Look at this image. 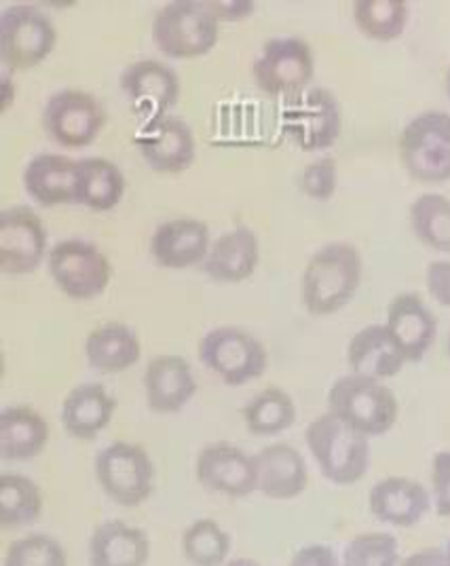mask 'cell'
<instances>
[{"label":"cell","instance_id":"cell-1","mask_svg":"<svg viewBox=\"0 0 450 566\" xmlns=\"http://www.w3.org/2000/svg\"><path fill=\"white\" fill-rule=\"evenodd\" d=\"M364 260L356 245L332 241L322 245L301 277L303 305L315 317H328L347 307L359 290Z\"/></svg>","mask_w":450,"mask_h":566},{"label":"cell","instance_id":"cell-2","mask_svg":"<svg viewBox=\"0 0 450 566\" xmlns=\"http://www.w3.org/2000/svg\"><path fill=\"white\" fill-rule=\"evenodd\" d=\"M328 412L370 440L394 429L400 417V403L383 380L349 373L332 382Z\"/></svg>","mask_w":450,"mask_h":566},{"label":"cell","instance_id":"cell-3","mask_svg":"<svg viewBox=\"0 0 450 566\" xmlns=\"http://www.w3.org/2000/svg\"><path fill=\"white\" fill-rule=\"evenodd\" d=\"M308 452L322 475L336 486L357 484L370 468V440L324 412L305 431Z\"/></svg>","mask_w":450,"mask_h":566},{"label":"cell","instance_id":"cell-4","mask_svg":"<svg viewBox=\"0 0 450 566\" xmlns=\"http://www.w3.org/2000/svg\"><path fill=\"white\" fill-rule=\"evenodd\" d=\"M220 39V22L206 2L174 0L161 7L153 22V41L169 60L208 55Z\"/></svg>","mask_w":450,"mask_h":566},{"label":"cell","instance_id":"cell-5","mask_svg":"<svg viewBox=\"0 0 450 566\" xmlns=\"http://www.w3.org/2000/svg\"><path fill=\"white\" fill-rule=\"evenodd\" d=\"M398 155L406 174L421 185L450 180V115L426 111L404 125Z\"/></svg>","mask_w":450,"mask_h":566},{"label":"cell","instance_id":"cell-6","mask_svg":"<svg viewBox=\"0 0 450 566\" xmlns=\"http://www.w3.org/2000/svg\"><path fill=\"white\" fill-rule=\"evenodd\" d=\"M57 45V30L34 4H11L0 15V60L9 72L41 66Z\"/></svg>","mask_w":450,"mask_h":566},{"label":"cell","instance_id":"cell-7","mask_svg":"<svg viewBox=\"0 0 450 566\" xmlns=\"http://www.w3.org/2000/svg\"><path fill=\"white\" fill-rule=\"evenodd\" d=\"M254 83L269 97L294 99L311 90L315 74V55L305 39L275 36L262 45L252 66Z\"/></svg>","mask_w":450,"mask_h":566},{"label":"cell","instance_id":"cell-8","mask_svg":"<svg viewBox=\"0 0 450 566\" xmlns=\"http://www.w3.org/2000/svg\"><path fill=\"white\" fill-rule=\"evenodd\" d=\"M48 271L62 294L72 301H92L102 296L113 280L108 256L83 239H64L51 245Z\"/></svg>","mask_w":450,"mask_h":566},{"label":"cell","instance_id":"cell-9","mask_svg":"<svg viewBox=\"0 0 450 566\" xmlns=\"http://www.w3.org/2000/svg\"><path fill=\"white\" fill-rule=\"evenodd\" d=\"M155 465L140 444L113 442L95 457V480L123 507L143 505L155 491Z\"/></svg>","mask_w":450,"mask_h":566},{"label":"cell","instance_id":"cell-10","mask_svg":"<svg viewBox=\"0 0 450 566\" xmlns=\"http://www.w3.org/2000/svg\"><path fill=\"white\" fill-rule=\"evenodd\" d=\"M199 359L229 387H241L264 375L269 354L261 340L243 328L220 326L199 343Z\"/></svg>","mask_w":450,"mask_h":566},{"label":"cell","instance_id":"cell-11","mask_svg":"<svg viewBox=\"0 0 450 566\" xmlns=\"http://www.w3.org/2000/svg\"><path fill=\"white\" fill-rule=\"evenodd\" d=\"M284 132L305 153L331 148L343 132V111L336 95L326 87H311L290 99L285 106Z\"/></svg>","mask_w":450,"mask_h":566},{"label":"cell","instance_id":"cell-12","mask_svg":"<svg viewBox=\"0 0 450 566\" xmlns=\"http://www.w3.org/2000/svg\"><path fill=\"white\" fill-rule=\"evenodd\" d=\"M106 111L97 97L83 90H62L43 108V127L51 140L64 148H85L102 134Z\"/></svg>","mask_w":450,"mask_h":566},{"label":"cell","instance_id":"cell-13","mask_svg":"<svg viewBox=\"0 0 450 566\" xmlns=\"http://www.w3.org/2000/svg\"><path fill=\"white\" fill-rule=\"evenodd\" d=\"M48 256V229L28 206H13L0 213V271L28 275Z\"/></svg>","mask_w":450,"mask_h":566},{"label":"cell","instance_id":"cell-14","mask_svg":"<svg viewBox=\"0 0 450 566\" xmlns=\"http://www.w3.org/2000/svg\"><path fill=\"white\" fill-rule=\"evenodd\" d=\"M195 475L201 486L233 499L259 491L254 457L231 442H213L199 450Z\"/></svg>","mask_w":450,"mask_h":566},{"label":"cell","instance_id":"cell-15","mask_svg":"<svg viewBox=\"0 0 450 566\" xmlns=\"http://www.w3.org/2000/svg\"><path fill=\"white\" fill-rule=\"evenodd\" d=\"M136 146L146 166L157 174H180L189 169L197 153L189 123L171 115L148 120L136 136Z\"/></svg>","mask_w":450,"mask_h":566},{"label":"cell","instance_id":"cell-16","mask_svg":"<svg viewBox=\"0 0 450 566\" xmlns=\"http://www.w3.org/2000/svg\"><path fill=\"white\" fill-rule=\"evenodd\" d=\"M121 87L134 108L153 118L166 117L180 97V78L159 60H138L121 74Z\"/></svg>","mask_w":450,"mask_h":566},{"label":"cell","instance_id":"cell-17","mask_svg":"<svg viewBox=\"0 0 450 566\" xmlns=\"http://www.w3.org/2000/svg\"><path fill=\"white\" fill-rule=\"evenodd\" d=\"M385 326L408 364L421 361L438 334V319L433 311L415 292H402L391 298L387 305Z\"/></svg>","mask_w":450,"mask_h":566},{"label":"cell","instance_id":"cell-18","mask_svg":"<svg viewBox=\"0 0 450 566\" xmlns=\"http://www.w3.org/2000/svg\"><path fill=\"white\" fill-rule=\"evenodd\" d=\"M431 503L426 486L406 475L383 478L368 493L370 514L396 528L417 526L431 510Z\"/></svg>","mask_w":450,"mask_h":566},{"label":"cell","instance_id":"cell-19","mask_svg":"<svg viewBox=\"0 0 450 566\" xmlns=\"http://www.w3.org/2000/svg\"><path fill=\"white\" fill-rule=\"evenodd\" d=\"M146 403L157 415H176L197 394L192 366L182 355H159L144 370Z\"/></svg>","mask_w":450,"mask_h":566},{"label":"cell","instance_id":"cell-20","mask_svg":"<svg viewBox=\"0 0 450 566\" xmlns=\"http://www.w3.org/2000/svg\"><path fill=\"white\" fill-rule=\"evenodd\" d=\"M212 248L210 229L197 218H174L157 227L150 239V254L164 269H189L203 264Z\"/></svg>","mask_w":450,"mask_h":566},{"label":"cell","instance_id":"cell-21","mask_svg":"<svg viewBox=\"0 0 450 566\" xmlns=\"http://www.w3.org/2000/svg\"><path fill=\"white\" fill-rule=\"evenodd\" d=\"M259 493L273 501H290L308 486V468L303 452L287 442H275L254 454Z\"/></svg>","mask_w":450,"mask_h":566},{"label":"cell","instance_id":"cell-22","mask_svg":"<svg viewBox=\"0 0 450 566\" xmlns=\"http://www.w3.org/2000/svg\"><path fill=\"white\" fill-rule=\"evenodd\" d=\"M347 364L352 375L387 380L398 377L408 361L387 326L370 324L352 336L347 345Z\"/></svg>","mask_w":450,"mask_h":566},{"label":"cell","instance_id":"cell-23","mask_svg":"<svg viewBox=\"0 0 450 566\" xmlns=\"http://www.w3.org/2000/svg\"><path fill=\"white\" fill-rule=\"evenodd\" d=\"M261 262L259 237L248 229L238 227L224 235L213 239L212 248L203 260L206 275L218 283H241L250 280Z\"/></svg>","mask_w":450,"mask_h":566},{"label":"cell","instance_id":"cell-24","mask_svg":"<svg viewBox=\"0 0 450 566\" xmlns=\"http://www.w3.org/2000/svg\"><path fill=\"white\" fill-rule=\"evenodd\" d=\"M79 161L66 155L43 153L24 169V189L39 206L55 208L76 203Z\"/></svg>","mask_w":450,"mask_h":566},{"label":"cell","instance_id":"cell-25","mask_svg":"<svg viewBox=\"0 0 450 566\" xmlns=\"http://www.w3.org/2000/svg\"><path fill=\"white\" fill-rule=\"evenodd\" d=\"M117 400L102 382H83L62 403V424L76 440H94L115 417Z\"/></svg>","mask_w":450,"mask_h":566},{"label":"cell","instance_id":"cell-26","mask_svg":"<svg viewBox=\"0 0 450 566\" xmlns=\"http://www.w3.org/2000/svg\"><path fill=\"white\" fill-rule=\"evenodd\" d=\"M150 539L143 528L121 520L100 524L90 539L92 566H146Z\"/></svg>","mask_w":450,"mask_h":566},{"label":"cell","instance_id":"cell-27","mask_svg":"<svg viewBox=\"0 0 450 566\" xmlns=\"http://www.w3.org/2000/svg\"><path fill=\"white\" fill-rule=\"evenodd\" d=\"M90 366L104 375H119L143 357V343L136 331L121 322H108L90 332L85 340Z\"/></svg>","mask_w":450,"mask_h":566},{"label":"cell","instance_id":"cell-28","mask_svg":"<svg viewBox=\"0 0 450 566\" xmlns=\"http://www.w3.org/2000/svg\"><path fill=\"white\" fill-rule=\"evenodd\" d=\"M49 442L45 417L30 406H9L0 412V457L4 461H30Z\"/></svg>","mask_w":450,"mask_h":566},{"label":"cell","instance_id":"cell-29","mask_svg":"<svg viewBox=\"0 0 450 566\" xmlns=\"http://www.w3.org/2000/svg\"><path fill=\"white\" fill-rule=\"evenodd\" d=\"M125 195V176L117 164L104 157L79 159L76 203L94 212H111Z\"/></svg>","mask_w":450,"mask_h":566},{"label":"cell","instance_id":"cell-30","mask_svg":"<svg viewBox=\"0 0 450 566\" xmlns=\"http://www.w3.org/2000/svg\"><path fill=\"white\" fill-rule=\"evenodd\" d=\"M296 421V403L280 387H266L245 403L243 423L252 436L269 438L290 429Z\"/></svg>","mask_w":450,"mask_h":566},{"label":"cell","instance_id":"cell-31","mask_svg":"<svg viewBox=\"0 0 450 566\" xmlns=\"http://www.w3.org/2000/svg\"><path fill=\"white\" fill-rule=\"evenodd\" d=\"M410 229L433 252L450 254V199L438 192H426L410 203Z\"/></svg>","mask_w":450,"mask_h":566},{"label":"cell","instance_id":"cell-32","mask_svg":"<svg viewBox=\"0 0 450 566\" xmlns=\"http://www.w3.org/2000/svg\"><path fill=\"white\" fill-rule=\"evenodd\" d=\"M43 493L34 480L22 473L0 475V524L25 526L41 518Z\"/></svg>","mask_w":450,"mask_h":566},{"label":"cell","instance_id":"cell-33","mask_svg":"<svg viewBox=\"0 0 450 566\" xmlns=\"http://www.w3.org/2000/svg\"><path fill=\"white\" fill-rule=\"evenodd\" d=\"M357 30L377 43H394L408 24V2L404 0H357L354 2Z\"/></svg>","mask_w":450,"mask_h":566},{"label":"cell","instance_id":"cell-34","mask_svg":"<svg viewBox=\"0 0 450 566\" xmlns=\"http://www.w3.org/2000/svg\"><path fill=\"white\" fill-rule=\"evenodd\" d=\"M180 549L189 565H227L231 554V535L216 520H195L182 533Z\"/></svg>","mask_w":450,"mask_h":566},{"label":"cell","instance_id":"cell-35","mask_svg":"<svg viewBox=\"0 0 450 566\" xmlns=\"http://www.w3.org/2000/svg\"><path fill=\"white\" fill-rule=\"evenodd\" d=\"M400 543L391 533H362L345 545L343 566H400Z\"/></svg>","mask_w":450,"mask_h":566},{"label":"cell","instance_id":"cell-36","mask_svg":"<svg viewBox=\"0 0 450 566\" xmlns=\"http://www.w3.org/2000/svg\"><path fill=\"white\" fill-rule=\"evenodd\" d=\"M4 566H69L62 543L43 533L25 535L9 545Z\"/></svg>","mask_w":450,"mask_h":566},{"label":"cell","instance_id":"cell-37","mask_svg":"<svg viewBox=\"0 0 450 566\" xmlns=\"http://www.w3.org/2000/svg\"><path fill=\"white\" fill-rule=\"evenodd\" d=\"M299 189L313 201H328L338 189V167L332 157L308 164L299 176Z\"/></svg>","mask_w":450,"mask_h":566},{"label":"cell","instance_id":"cell-38","mask_svg":"<svg viewBox=\"0 0 450 566\" xmlns=\"http://www.w3.org/2000/svg\"><path fill=\"white\" fill-rule=\"evenodd\" d=\"M431 501L440 518H450V450H440L431 459Z\"/></svg>","mask_w":450,"mask_h":566},{"label":"cell","instance_id":"cell-39","mask_svg":"<svg viewBox=\"0 0 450 566\" xmlns=\"http://www.w3.org/2000/svg\"><path fill=\"white\" fill-rule=\"evenodd\" d=\"M426 285L429 296L450 308V260H433L426 271Z\"/></svg>","mask_w":450,"mask_h":566},{"label":"cell","instance_id":"cell-40","mask_svg":"<svg viewBox=\"0 0 450 566\" xmlns=\"http://www.w3.org/2000/svg\"><path fill=\"white\" fill-rule=\"evenodd\" d=\"M290 566H343L336 552L326 543H308L292 556Z\"/></svg>","mask_w":450,"mask_h":566},{"label":"cell","instance_id":"cell-41","mask_svg":"<svg viewBox=\"0 0 450 566\" xmlns=\"http://www.w3.org/2000/svg\"><path fill=\"white\" fill-rule=\"evenodd\" d=\"M206 7L216 15V20L222 22H236V20H243L248 15H252L257 11V4L250 0H206Z\"/></svg>","mask_w":450,"mask_h":566},{"label":"cell","instance_id":"cell-42","mask_svg":"<svg viewBox=\"0 0 450 566\" xmlns=\"http://www.w3.org/2000/svg\"><path fill=\"white\" fill-rule=\"evenodd\" d=\"M400 566H450V556L447 549L426 547L406 556Z\"/></svg>","mask_w":450,"mask_h":566},{"label":"cell","instance_id":"cell-43","mask_svg":"<svg viewBox=\"0 0 450 566\" xmlns=\"http://www.w3.org/2000/svg\"><path fill=\"white\" fill-rule=\"evenodd\" d=\"M222 566H261V563H257L254 558H233Z\"/></svg>","mask_w":450,"mask_h":566},{"label":"cell","instance_id":"cell-44","mask_svg":"<svg viewBox=\"0 0 450 566\" xmlns=\"http://www.w3.org/2000/svg\"><path fill=\"white\" fill-rule=\"evenodd\" d=\"M9 85H11V81H9V74H7V76H4V83H2V87H4V104H2V106H4V108H9V104H11V87H9Z\"/></svg>","mask_w":450,"mask_h":566},{"label":"cell","instance_id":"cell-45","mask_svg":"<svg viewBox=\"0 0 450 566\" xmlns=\"http://www.w3.org/2000/svg\"><path fill=\"white\" fill-rule=\"evenodd\" d=\"M447 94H449L450 99V69L449 72H447Z\"/></svg>","mask_w":450,"mask_h":566},{"label":"cell","instance_id":"cell-46","mask_svg":"<svg viewBox=\"0 0 450 566\" xmlns=\"http://www.w3.org/2000/svg\"><path fill=\"white\" fill-rule=\"evenodd\" d=\"M447 352H449V357H450V334H449V343H447Z\"/></svg>","mask_w":450,"mask_h":566},{"label":"cell","instance_id":"cell-47","mask_svg":"<svg viewBox=\"0 0 450 566\" xmlns=\"http://www.w3.org/2000/svg\"><path fill=\"white\" fill-rule=\"evenodd\" d=\"M444 549H447V552H449V556H450V539H449V543H447V547H444Z\"/></svg>","mask_w":450,"mask_h":566}]
</instances>
